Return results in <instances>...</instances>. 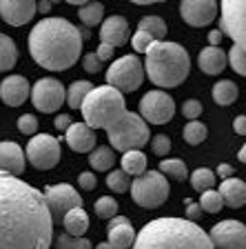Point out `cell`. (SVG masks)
Returning <instances> with one entry per match:
<instances>
[{
	"mask_svg": "<svg viewBox=\"0 0 246 249\" xmlns=\"http://www.w3.org/2000/svg\"><path fill=\"white\" fill-rule=\"evenodd\" d=\"M240 162H246V147L240 149Z\"/></svg>",
	"mask_w": 246,
	"mask_h": 249,
	"instance_id": "cell-55",
	"label": "cell"
},
{
	"mask_svg": "<svg viewBox=\"0 0 246 249\" xmlns=\"http://www.w3.org/2000/svg\"><path fill=\"white\" fill-rule=\"evenodd\" d=\"M53 220L42 192L0 174V249H51Z\"/></svg>",
	"mask_w": 246,
	"mask_h": 249,
	"instance_id": "cell-1",
	"label": "cell"
},
{
	"mask_svg": "<svg viewBox=\"0 0 246 249\" xmlns=\"http://www.w3.org/2000/svg\"><path fill=\"white\" fill-rule=\"evenodd\" d=\"M78 34H80L82 42H84V40H89V38H91V29H89V27H80V29H78Z\"/></svg>",
	"mask_w": 246,
	"mask_h": 249,
	"instance_id": "cell-52",
	"label": "cell"
},
{
	"mask_svg": "<svg viewBox=\"0 0 246 249\" xmlns=\"http://www.w3.org/2000/svg\"><path fill=\"white\" fill-rule=\"evenodd\" d=\"M100 42L104 45H111L113 49L115 47H122L129 42V22L124 20L122 16H109L100 22Z\"/></svg>",
	"mask_w": 246,
	"mask_h": 249,
	"instance_id": "cell-18",
	"label": "cell"
},
{
	"mask_svg": "<svg viewBox=\"0 0 246 249\" xmlns=\"http://www.w3.org/2000/svg\"><path fill=\"white\" fill-rule=\"evenodd\" d=\"M107 187L118 194H124L131 187V176L124 174L122 169H113V171H109V176H107Z\"/></svg>",
	"mask_w": 246,
	"mask_h": 249,
	"instance_id": "cell-36",
	"label": "cell"
},
{
	"mask_svg": "<svg viewBox=\"0 0 246 249\" xmlns=\"http://www.w3.org/2000/svg\"><path fill=\"white\" fill-rule=\"evenodd\" d=\"M197 205H200V209H204V212H209V213H217V212H222V207H224V202H222V196L217 189L202 192V198Z\"/></svg>",
	"mask_w": 246,
	"mask_h": 249,
	"instance_id": "cell-37",
	"label": "cell"
},
{
	"mask_svg": "<svg viewBox=\"0 0 246 249\" xmlns=\"http://www.w3.org/2000/svg\"><path fill=\"white\" fill-rule=\"evenodd\" d=\"M129 189H131L133 202L144 209H158L160 205L166 202V198H169V194H171L166 176L160 174V171H153V169L135 176L133 180H131Z\"/></svg>",
	"mask_w": 246,
	"mask_h": 249,
	"instance_id": "cell-7",
	"label": "cell"
},
{
	"mask_svg": "<svg viewBox=\"0 0 246 249\" xmlns=\"http://www.w3.org/2000/svg\"><path fill=\"white\" fill-rule=\"evenodd\" d=\"M82 118H84V124L96 129H107L111 123L120 118V116L127 111L124 109V96L120 91H115L109 85H102V87H93L91 91L87 93L84 103L80 105Z\"/></svg>",
	"mask_w": 246,
	"mask_h": 249,
	"instance_id": "cell-5",
	"label": "cell"
},
{
	"mask_svg": "<svg viewBox=\"0 0 246 249\" xmlns=\"http://www.w3.org/2000/svg\"><path fill=\"white\" fill-rule=\"evenodd\" d=\"M78 185H80V189H84V192H91V189L98 187V176L93 171H82L80 176H78Z\"/></svg>",
	"mask_w": 246,
	"mask_h": 249,
	"instance_id": "cell-43",
	"label": "cell"
},
{
	"mask_svg": "<svg viewBox=\"0 0 246 249\" xmlns=\"http://www.w3.org/2000/svg\"><path fill=\"white\" fill-rule=\"evenodd\" d=\"M25 171V151L16 142H0V174L20 176Z\"/></svg>",
	"mask_w": 246,
	"mask_h": 249,
	"instance_id": "cell-20",
	"label": "cell"
},
{
	"mask_svg": "<svg viewBox=\"0 0 246 249\" xmlns=\"http://www.w3.org/2000/svg\"><path fill=\"white\" fill-rule=\"evenodd\" d=\"M18 131H20V134H25V136H36V131H38L36 116H33V114L20 116V118H18Z\"/></svg>",
	"mask_w": 246,
	"mask_h": 249,
	"instance_id": "cell-40",
	"label": "cell"
},
{
	"mask_svg": "<svg viewBox=\"0 0 246 249\" xmlns=\"http://www.w3.org/2000/svg\"><path fill=\"white\" fill-rule=\"evenodd\" d=\"M182 114H184V118H189V120H197L202 114V103L195 98L186 100V103L182 105Z\"/></svg>",
	"mask_w": 246,
	"mask_h": 249,
	"instance_id": "cell-42",
	"label": "cell"
},
{
	"mask_svg": "<svg viewBox=\"0 0 246 249\" xmlns=\"http://www.w3.org/2000/svg\"><path fill=\"white\" fill-rule=\"evenodd\" d=\"M142 65L151 83L164 89L182 85L191 71L189 52L182 45L169 40L151 42V47L147 49V60Z\"/></svg>",
	"mask_w": 246,
	"mask_h": 249,
	"instance_id": "cell-4",
	"label": "cell"
},
{
	"mask_svg": "<svg viewBox=\"0 0 246 249\" xmlns=\"http://www.w3.org/2000/svg\"><path fill=\"white\" fill-rule=\"evenodd\" d=\"M62 227H65V233L73 236V238H82L89 229V216L87 212L82 207H76V209H69L62 218Z\"/></svg>",
	"mask_w": 246,
	"mask_h": 249,
	"instance_id": "cell-24",
	"label": "cell"
},
{
	"mask_svg": "<svg viewBox=\"0 0 246 249\" xmlns=\"http://www.w3.org/2000/svg\"><path fill=\"white\" fill-rule=\"evenodd\" d=\"M93 212H96L98 218H102V220H111L113 216H118V202H115V198H111V196H102L96 200Z\"/></svg>",
	"mask_w": 246,
	"mask_h": 249,
	"instance_id": "cell-34",
	"label": "cell"
},
{
	"mask_svg": "<svg viewBox=\"0 0 246 249\" xmlns=\"http://www.w3.org/2000/svg\"><path fill=\"white\" fill-rule=\"evenodd\" d=\"M93 53L98 56V60H100V62H104V60H111L113 53H115V49H113L111 45H104V42H100V47H98Z\"/></svg>",
	"mask_w": 246,
	"mask_h": 249,
	"instance_id": "cell-45",
	"label": "cell"
},
{
	"mask_svg": "<svg viewBox=\"0 0 246 249\" xmlns=\"http://www.w3.org/2000/svg\"><path fill=\"white\" fill-rule=\"evenodd\" d=\"M215 174L222 178V180H226V178H233V167L231 165H220Z\"/></svg>",
	"mask_w": 246,
	"mask_h": 249,
	"instance_id": "cell-49",
	"label": "cell"
},
{
	"mask_svg": "<svg viewBox=\"0 0 246 249\" xmlns=\"http://www.w3.org/2000/svg\"><path fill=\"white\" fill-rule=\"evenodd\" d=\"M160 174H166V176H171L173 180L178 182H184L186 178H189V169H186L184 160H180V158H164L162 162H160Z\"/></svg>",
	"mask_w": 246,
	"mask_h": 249,
	"instance_id": "cell-32",
	"label": "cell"
},
{
	"mask_svg": "<svg viewBox=\"0 0 246 249\" xmlns=\"http://www.w3.org/2000/svg\"><path fill=\"white\" fill-rule=\"evenodd\" d=\"M240 96V89L233 80H220L217 85H213V100H215L220 107H229L233 105Z\"/></svg>",
	"mask_w": 246,
	"mask_h": 249,
	"instance_id": "cell-27",
	"label": "cell"
},
{
	"mask_svg": "<svg viewBox=\"0 0 246 249\" xmlns=\"http://www.w3.org/2000/svg\"><path fill=\"white\" fill-rule=\"evenodd\" d=\"M71 116L69 114H60V116H56V120H53V127H56L58 131H67L69 127H71Z\"/></svg>",
	"mask_w": 246,
	"mask_h": 249,
	"instance_id": "cell-47",
	"label": "cell"
},
{
	"mask_svg": "<svg viewBox=\"0 0 246 249\" xmlns=\"http://www.w3.org/2000/svg\"><path fill=\"white\" fill-rule=\"evenodd\" d=\"M65 134H67V138H65L67 145L78 154H89L91 149H96V131L84 123H71V127Z\"/></svg>",
	"mask_w": 246,
	"mask_h": 249,
	"instance_id": "cell-21",
	"label": "cell"
},
{
	"mask_svg": "<svg viewBox=\"0 0 246 249\" xmlns=\"http://www.w3.org/2000/svg\"><path fill=\"white\" fill-rule=\"evenodd\" d=\"M191 185H193V189L195 192H209V189H213L215 187V180H217V176H215V171H211V169H206V167H200V169H195L193 174H191Z\"/></svg>",
	"mask_w": 246,
	"mask_h": 249,
	"instance_id": "cell-33",
	"label": "cell"
},
{
	"mask_svg": "<svg viewBox=\"0 0 246 249\" xmlns=\"http://www.w3.org/2000/svg\"><path fill=\"white\" fill-rule=\"evenodd\" d=\"M96 249H113V247L109 243H100V245H96Z\"/></svg>",
	"mask_w": 246,
	"mask_h": 249,
	"instance_id": "cell-56",
	"label": "cell"
},
{
	"mask_svg": "<svg viewBox=\"0 0 246 249\" xmlns=\"http://www.w3.org/2000/svg\"><path fill=\"white\" fill-rule=\"evenodd\" d=\"M220 196H222V202H224L226 207H231V209L244 207V202H246L244 180H240V178H226V180H222Z\"/></svg>",
	"mask_w": 246,
	"mask_h": 249,
	"instance_id": "cell-22",
	"label": "cell"
},
{
	"mask_svg": "<svg viewBox=\"0 0 246 249\" xmlns=\"http://www.w3.org/2000/svg\"><path fill=\"white\" fill-rule=\"evenodd\" d=\"M144 83V65L140 60V56L129 53L113 62L107 69V85L113 87L115 91L124 93H133L142 87Z\"/></svg>",
	"mask_w": 246,
	"mask_h": 249,
	"instance_id": "cell-8",
	"label": "cell"
},
{
	"mask_svg": "<svg viewBox=\"0 0 246 249\" xmlns=\"http://www.w3.org/2000/svg\"><path fill=\"white\" fill-rule=\"evenodd\" d=\"M180 16L191 27H206L217 18V0H182Z\"/></svg>",
	"mask_w": 246,
	"mask_h": 249,
	"instance_id": "cell-15",
	"label": "cell"
},
{
	"mask_svg": "<svg viewBox=\"0 0 246 249\" xmlns=\"http://www.w3.org/2000/svg\"><path fill=\"white\" fill-rule=\"evenodd\" d=\"M31 58L49 71H67L82 56V38L78 27L67 18H42L29 34Z\"/></svg>",
	"mask_w": 246,
	"mask_h": 249,
	"instance_id": "cell-2",
	"label": "cell"
},
{
	"mask_svg": "<svg viewBox=\"0 0 246 249\" xmlns=\"http://www.w3.org/2000/svg\"><path fill=\"white\" fill-rule=\"evenodd\" d=\"M122 171L129 176H140L147 171V156L140 149H131L122 154Z\"/></svg>",
	"mask_w": 246,
	"mask_h": 249,
	"instance_id": "cell-28",
	"label": "cell"
},
{
	"mask_svg": "<svg viewBox=\"0 0 246 249\" xmlns=\"http://www.w3.org/2000/svg\"><path fill=\"white\" fill-rule=\"evenodd\" d=\"M131 249H213L209 233L184 218H155L135 233Z\"/></svg>",
	"mask_w": 246,
	"mask_h": 249,
	"instance_id": "cell-3",
	"label": "cell"
},
{
	"mask_svg": "<svg viewBox=\"0 0 246 249\" xmlns=\"http://www.w3.org/2000/svg\"><path fill=\"white\" fill-rule=\"evenodd\" d=\"M107 136L111 142L113 151H131V149H142L144 145H149L151 134L149 124L144 123L138 114L133 111H124L115 123L107 127Z\"/></svg>",
	"mask_w": 246,
	"mask_h": 249,
	"instance_id": "cell-6",
	"label": "cell"
},
{
	"mask_svg": "<svg viewBox=\"0 0 246 249\" xmlns=\"http://www.w3.org/2000/svg\"><path fill=\"white\" fill-rule=\"evenodd\" d=\"M0 16L11 27H22L33 20L36 0H0Z\"/></svg>",
	"mask_w": 246,
	"mask_h": 249,
	"instance_id": "cell-16",
	"label": "cell"
},
{
	"mask_svg": "<svg viewBox=\"0 0 246 249\" xmlns=\"http://www.w3.org/2000/svg\"><path fill=\"white\" fill-rule=\"evenodd\" d=\"M78 16H80L82 25L91 29V27L100 25V22L104 20V5H102V2H96V0H91V2L82 5L80 9H78Z\"/></svg>",
	"mask_w": 246,
	"mask_h": 249,
	"instance_id": "cell-29",
	"label": "cell"
},
{
	"mask_svg": "<svg viewBox=\"0 0 246 249\" xmlns=\"http://www.w3.org/2000/svg\"><path fill=\"white\" fill-rule=\"evenodd\" d=\"M45 205L49 209V216H51L53 225L62 223V218L69 209L82 207V196L76 192V187H71L69 182H58V185H49L45 187Z\"/></svg>",
	"mask_w": 246,
	"mask_h": 249,
	"instance_id": "cell-10",
	"label": "cell"
},
{
	"mask_svg": "<svg viewBox=\"0 0 246 249\" xmlns=\"http://www.w3.org/2000/svg\"><path fill=\"white\" fill-rule=\"evenodd\" d=\"M91 89L93 85L89 80H76V83H71L69 91H65V100H67V105L71 109H80V105L84 103V98H87V93Z\"/></svg>",
	"mask_w": 246,
	"mask_h": 249,
	"instance_id": "cell-30",
	"label": "cell"
},
{
	"mask_svg": "<svg viewBox=\"0 0 246 249\" xmlns=\"http://www.w3.org/2000/svg\"><path fill=\"white\" fill-rule=\"evenodd\" d=\"M62 158V149L53 136L49 134H36L27 142V160L40 171L53 169Z\"/></svg>",
	"mask_w": 246,
	"mask_h": 249,
	"instance_id": "cell-11",
	"label": "cell"
},
{
	"mask_svg": "<svg viewBox=\"0 0 246 249\" xmlns=\"http://www.w3.org/2000/svg\"><path fill=\"white\" fill-rule=\"evenodd\" d=\"M135 5H155V2H164V0H131Z\"/></svg>",
	"mask_w": 246,
	"mask_h": 249,
	"instance_id": "cell-53",
	"label": "cell"
},
{
	"mask_svg": "<svg viewBox=\"0 0 246 249\" xmlns=\"http://www.w3.org/2000/svg\"><path fill=\"white\" fill-rule=\"evenodd\" d=\"M89 165L96 171H111V167L115 165V154L109 145H100L89 151Z\"/></svg>",
	"mask_w": 246,
	"mask_h": 249,
	"instance_id": "cell-25",
	"label": "cell"
},
{
	"mask_svg": "<svg viewBox=\"0 0 246 249\" xmlns=\"http://www.w3.org/2000/svg\"><path fill=\"white\" fill-rule=\"evenodd\" d=\"M213 249H246V227L237 220H222L209 233Z\"/></svg>",
	"mask_w": 246,
	"mask_h": 249,
	"instance_id": "cell-14",
	"label": "cell"
},
{
	"mask_svg": "<svg viewBox=\"0 0 246 249\" xmlns=\"http://www.w3.org/2000/svg\"><path fill=\"white\" fill-rule=\"evenodd\" d=\"M31 103L42 114H56L65 105V87L56 78H40L29 91Z\"/></svg>",
	"mask_w": 246,
	"mask_h": 249,
	"instance_id": "cell-13",
	"label": "cell"
},
{
	"mask_svg": "<svg viewBox=\"0 0 246 249\" xmlns=\"http://www.w3.org/2000/svg\"><path fill=\"white\" fill-rule=\"evenodd\" d=\"M49 2H51V5H56V2H60V0H49Z\"/></svg>",
	"mask_w": 246,
	"mask_h": 249,
	"instance_id": "cell-57",
	"label": "cell"
},
{
	"mask_svg": "<svg viewBox=\"0 0 246 249\" xmlns=\"http://www.w3.org/2000/svg\"><path fill=\"white\" fill-rule=\"evenodd\" d=\"M140 118L149 124H166L175 116V100L164 89H153L140 100Z\"/></svg>",
	"mask_w": 246,
	"mask_h": 249,
	"instance_id": "cell-12",
	"label": "cell"
},
{
	"mask_svg": "<svg viewBox=\"0 0 246 249\" xmlns=\"http://www.w3.org/2000/svg\"><path fill=\"white\" fill-rule=\"evenodd\" d=\"M138 31L149 34V36L158 42V40H164V36H166V22H164L160 16H144L138 25Z\"/></svg>",
	"mask_w": 246,
	"mask_h": 249,
	"instance_id": "cell-31",
	"label": "cell"
},
{
	"mask_svg": "<svg viewBox=\"0 0 246 249\" xmlns=\"http://www.w3.org/2000/svg\"><path fill=\"white\" fill-rule=\"evenodd\" d=\"M200 216H202L200 205H197V202H193V200H186V220L195 223V220H197Z\"/></svg>",
	"mask_w": 246,
	"mask_h": 249,
	"instance_id": "cell-46",
	"label": "cell"
},
{
	"mask_svg": "<svg viewBox=\"0 0 246 249\" xmlns=\"http://www.w3.org/2000/svg\"><path fill=\"white\" fill-rule=\"evenodd\" d=\"M233 129H235L240 136L246 134V118H244V116H237V118L233 120Z\"/></svg>",
	"mask_w": 246,
	"mask_h": 249,
	"instance_id": "cell-48",
	"label": "cell"
},
{
	"mask_svg": "<svg viewBox=\"0 0 246 249\" xmlns=\"http://www.w3.org/2000/svg\"><path fill=\"white\" fill-rule=\"evenodd\" d=\"M220 42H222V31L213 29L209 34V47H220Z\"/></svg>",
	"mask_w": 246,
	"mask_h": 249,
	"instance_id": "cell-50",
	"label": "cell"
},
{
	"mask_svg": "<svg viewBox=\"0 0 246 249\" xmlns=\"http://www.w3.org/2000/svg\"><path fill=\"white\" fill-rule=\"evenodd\" d=\"M29 91H31V85L27 83L25 76H7L2 83H0V98L5 100L9 107H20L25 105V100L29 98Z\"/></svg>",
	"mask_w": 246,
	"mask_h": 249,
	"instance_id": "cell-19",
	"label": "cell"
},
{
	"mask_svg": "<svg viewBox=\"0 0 246 249\" xmlns=\"http://www.w3.org/2000/svg\"><path fill=\"white\" fill-rule=\"evenodd\" d=\"M56 249H91V240L82 238H73L69 233H60L56 238Z\"/></svg>",
	"mask_w": 246,
	"mask_h": 249,
	"instance_id": "cell-38",
	"label": "cell"
},
{
	"mask_svg": "<svg viewBox=\"0 0 246 249\" xmlns=\"http://www.w3.org/2000/svg\"><path fill=\"white\" fill-rule=\"evenodd\" d=\"M209 131H206L204 123H197V120H191V123L184 124V140L189 145H200L204 142Z\"/></svg>",
	"mask_w": 246,
	"mask_h": 249,
	"instance_id": "cell-35",
	"label": "cell"
},
{
	"mask_svg": "<svg viewBox=\"0 0 246 249\" xmlns=\"http://www.w3.org/2000/svg\"><path fill=\"white\" fill-rule=\"evenodd\" d=\"M82 69L89 73H98L100 69H102V62L98 60L96 53H87V56L82 58Z\"/></svg>",
	"mask_w": 246,
	"mask_h": 249,
	"instance_id": "cell-44",
	"label": "cell"
},
{
	"mask_svg": "<svg viewBox=\"0 0 246 249\" xmlns=\"http://www.w3.org/2000/svg\"><path fill=\"white\" fill-rule=\"evenodd\" d=\"M65 2H69V5H76V7H82V5H87V2H91V0H65Z\"/></svg>",
	"mask_w": 246,
	"mask_h": 249,
	"instance_id": "cell-54",
	"label": "cell"
},
{
	"mask_svg": "<svg viewBox=\"0 0 246 249\" xmlns=\"http://www.w3.org/2000/svg\"><path fill=\"white\" fill-rule=\"evenodd\" d=\"M49 9H51V2H49V0L36 2V11H40V14H49Z\"/></svg>",
	"mask_w": 246,
	"mask_h": 249,
	"instance_id": "cell-51",
	"label": "cell"
},
{
	"mask_svg": "<svg viewBox=\"0 0 246 249\" xmlns=\"http://www.w3.org/2000/svg\"><path fill=\"white\" fill-rule=\"evenodd\" d=\"M107 243L111 245L113 249H129L133 247V240H135V229L131 225L127 216H113L109 220V227H107Z\"/></svg>",
	"mask_w": 246,
	"mask_h": 249,
	"instance_id": "cell-17",
	"label": "cell"
},
{
	"mask_svg": "<svg viewBox=\"0 0 246 249\" xmlns=\"http://www.w3.org/2000/svg\"><path fill=\"white\" fill-rule=\"evenodd\" d=\"M220 31L233 47L246 49V0H220Z\"/></svg>",
	"mask_w": 246,
	"mask_h": 249,
	"instance_id": "cell-9",
	"label": "cell"
},
{
	"mask_svg": "<svg viewBox=\"0 0 246 249\" xmlns=\"http://www.w3.org/2000/svg\"><path fill=\"white\" fill-rule=\"evenodd\" d=\"M151 42H155V40L149 36V34H144V31H135L133 38H131L133 49H135V52H140V53H147V49L151 47Z\"/></svg>",
	"mask_w": 246,
	"mask_h": 249,
	"instance_id": "cell-41",
	"label": "cell"
},
{
	"mask_svg": "<svg viewBox=\"0 0 246 249\" xmlns=\"http://www.w3.org/2000/svg\"><path fill=\"white\" fill-rule=\"evenodd\" d=\"M151 151H153L155 156H166L171 151V138L164 134L151 136Z\"/></svg>",
	"mask_w": 246,
	"mask_h": 249,
	"instance_id": "cell-39",
	"label": "cell"
},
{
	"mask_svg": "<svg viewBox=\"0 0 246 249\" xmlns=\"http://www.w3.org/2000/svg\"><path fill=\"white\" fill-rule=\"evenodd\" d=\"M18 62V47L7 34H0V73L9 71Z\"/></svg>",
	"mask_w": 246,
	"mask_h": 249,
	"instance_id": "cell-26",
	"label": "cell"
},
{
	"mask_svg": "<svg viewBox=\"0 0 246 249\" xmlns=\"http://www.w3.org/2000/svg\"><path fill=\"white\" fill-rule=\"evenodd\" d=\"M197 62H200L202 71L209 73V76H217V73H222L226 69V65H229V60H226V52H222V47H204V49L200 52Z\"/></svg>",
	"mask_w": 246,
	"mask_h": 249,
	"instance_id": "cell-23",
	"label": "cell"
}]
</instances>
